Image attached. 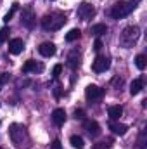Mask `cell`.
<instances>
[{
    "label": "cell",
    "mask_w": 147,
    "mask_h": 149,
    "mask_svg": "<svg viewBox=\"0 0 147 149\" xmlns=\"http://www.w3.org/2000/svg\"><path fill=\"white\" fill-rule=\"evenodd\" d=\"M9 135H10V141L17 146V148H30V142H31V139H30V134H28V130H26V127H23V125H19V123H12L10 127H9Z\"/></svg>",
    "instance_id": "cell-1"
},
{
    "label": "cell",
    "mask_w": 147,
    "mask_h": 149,
    "mask_svg": "<svg viewBox=\"0 0 147 149\" xmlns=\"http://www.w3.org/2000/svg\"><path fill=\"white\" fill-rule=\"evenodd\" d=\"M66 23V16L61 14V12H50V14H45L42 17V26L43 30L47 31H55V30H61Z\"/></svg>",
    "instance_id": "cell-2"
},
{
    "label": "cell",
    "mask_w": 147,
    "mask_h": 149,
    "mask_svg": "<svg viewBox=\"0 0 147 149\" xmlns=\"http://www.w3.org/2000/svg\"><path fill=\"white\" fill-rule=\"evenodd\" d=\"M139 37H140V28L139 26H126L123 30V33L119 35V43H121V47L130 49L137 43Z\"/></svg>",
    "instance_id": "cell-3"
},
{
    "label": "cell",
    "mask_w": 147,
    "mask_h": 149,
    "mask_svg": "<svg viewBox=\"0 0 147 149\" xmlns=\"http://www.w3.org/2000/svg\"><path fill=\"white\" fill-rule=\"evenodd\" d=\"M133 9H135V3L133 2H118L111 9V16L114 19H121V17H126L128 14H132Z\"/></svg>",
    "instance_id": "cell-4"
},
{
    "label": "cell",
    "mask_w": 147,
    "mask_h": 149,
    "mask_svg": "<svg viewBox=\"0 0 147 149\" xmlns=\"http://www.w3.org/2000/svg\"><path fill=\"white\" fill-rule=\"evenodd\" d=\"M76 14H78V17H80V19H83V21H88V19H92V17L95 16V9H94L90 3L83 2V3H80V7H78Z\"/></svg>",
    "instance_id": "cell-5"
},
{
    "label": "cell",
    "mask_w": 147,
    "mask_h": 149,
    "mask_svg": "<svg viewBox=\"0 0 147 149\" xmlns=\"http://www.w3.org/2000/svg\"><path fill=\"white\" fill-rule=\"evenodd\" d=\"M85 95H87L88 101H99V99H102V95H104V88H101V87H97V85H88V87L85 88Z\"/></svg>",
    "instance_id": "cell-6"
},
{
    "label": "cell",
    "mask_w": 147,
    "mask_h": 149,
    "mask_svg": "<svg viewBox=\"0 0 147 149\" xmlns=\"http://www.w3.org/2000/svg\"><path fill=\"white\" fill-rule=\"evenodd\" d=\"M109 57H106V56H97V59L94 61V64H92V70L95 71V73H102V71H106L107 68H109Z\"/></svg>",
    "instance_id": "cell-7"
},
{
    "label": "cell",
    "mask_w": 147,
    "mask_h": 149,
    "mask_svg": "<svg viewBox=\"0 0 147 149\" xmlns=\"http://www.w3.org/2000/svg\"><path fill=\"white\" fill-rule=\"evenodd\" d=\"M21 24L26 28H33L35 24V12L31 9H23L21 12Z\"/></svg>",
    "instance_id": "cell-8"
},
{
    "label": "cell",
    "mask_w": 147,
    "mask_h": 149,
    "mask_svg": "<svg viewBox=\"0 0 147 149\" xmlns=\"http://www.w3.org/2000/svg\"><path fill=\"white\" fill-rule=\"evenodd\" d=\"M23 50H24V42H23L21 38H12V40L9 42V52H10V54L17 56V54H21Z\"/></svg>",
    "instance_id": "cell-9"
},
{
    "label": "cell",
    "mask_w": 147,
    "mask_h": 149,
    "mask_svg": "<svg viewBox=\"0 0 147 149\" xmlns=\"http://www.w3.org/2000/svg\"><path fill=\"white\" fill-rule=\"evenodd\" d=\"M42 73L43 71V64H40L37 61H33V59H30V61H26L24 63V66H23V73Z\"/></svg>",
    "instance_id": "cell-10"
},
{
    "label": "cell",
    "mask_w": 147,
    "mask_h": 149,
    "mask_svg": "<svg viewBox=\"0 0 147 149\" xmlns=\"http://www.w3.org/2000/svg\"><path fill=\"white\" fill-rule=\"evenodd\" d=\"M38 52L43 56V57H52L55 54V45L52 42H43L40 47H38Z\"/></svg>",
    "instance_id": "cell-11"
},
{
    "label": "cell",
    "mask_w": 147,
    "mask_h": 149,
    "mask_svg": "<svg viewBox=\"0 0 147 149\" xmlns=\"http://www.w3.org/2000/svg\"><path fill=\"white\" fill-rule=\"evenodd\" d=\"M85 130L90 137H99L101 135V125L97 121H85Z\"/></svg>",
    "instance_id": "cell-12"
},
{
    "label": "cell",
    "mask_w": 147,
    "mask_h": 149,
    "mask_svg": "<svg viewBox=\"0 0 147 149\" xmlns=\"http://www.w3.org/2000/svg\"><path fill=\"white\" fill-rule=\"evenodd\" d=\"M52 121H54V125L62 127V125H64V121H66V111H64V109H61V108L54 109V113H52Z\"/></svg>",
    "instance_id": "cell-13"
},
{
    "label": "cell",
    "mask_w": 147,
    "mask_h": 149,
    "mask_svg": "<svg viewBox=\"0 0 147 149\" xmlns=\"http://www.w3.org/2000/svg\"><path fill=\"white\" fill-rule=\"evenodd\" d=\"M107 113H109V118L112 121H116V120H119L121 118V114H123V108L119 106V104H116V106H109L107 108Z\"/></svg>",
    "instance_id": "cell-14"
},
{
    "label": "cell",
    "mask_w": 147,
    "mask_h": 149,
    "mask_svg": "<svg viewBox=\"0 0 147 149\" xmlns=\"http://www.w3.org/2000/svg\"><path fill=\"white\" fill-rule=\"evenodd\" d=\"M109 128L112 130V134H116V135H125L126 130H128L126 125H123V123H114V121L109 123Z\"/></svg>",
    "instance_id": "cell-15"
},
{
    "label": "cell",
    "mask_w": 147,
    "mask_h": 149,
    "mask_svg": "<svg viewBox=\"0 0 147 149\" xmlns=\"http://www.w3.org/2000/svg\"><path fill=\"white\" fill-rule=\"evenodd\" d=\"M142 88H144V81H142L140 78H135V80L130 83V94H132V95H137L139 92H142Z\"/></svg>",
    "instance_id": "cell-16"
},
{
    "label": "cell",
    "mask_w": 147,
    "mask_h": 149,
    "mask_svg": "<svg viewBox=\"0 0 147 149\" xmlns=\"http://www.w3.org/2000/svg\"><path fill=\"white\" fill-rule=\"evenodd\" d=\"M90 33L95 35V37L106 35V33H107V26H106V24H94V26L90 28Z\"/></svg>",
    "instance_id": "cell-17"
},
{
    "label": "cell",
    "mask_w": 147,
    "mask_h": 149,
    "mask_svg": "<svg viewBox=\"0 0 147 149\" xmlns=\"http://www.w3.org/2000/svg\"><path fill=\"white\" fill-rule=\"evenodd\" d=\"M69 142H71V146H73L74 149H83L85 148V141H83L80 135H71Z\"/></svg>",
    "instance_id": "cell-18"
},
{
    "label": "cell",
    "mask_w": 147,
    "mask_h": 149,
    "mask_svg": "<svg viewBox=\"0 0 147 149\" xmlns=\"http://www.w3.org/2000/svg\"><path fill=\"white\" fill-rule=\"evenodd\" d=\"M135 66L140 70V71H144L147 66V57L144 56V54H139L137 57H135Z\"/></svg>",
    "instance_id": "cell-19"
},
{
    "label": "cell",
    "mask_w": 147,
    "mask_h": 149,
    "mask_svg": "<svg viewBox=\"0 0 147 149\" xmlns=\"http://www.w3.org/2000/svg\"><path fill=\"white\" fill-rule=\"evenodd\" d=\"M80 37H81V31L78 28H73L69 30V33H66V42H76Z\"/></svg>",
    "instance_id": "cell-20"
},
{
    "label": "cell",
    "mask_w": 147,
    "mask_h": 149,
    "mask_svg": "<svg viewBox=\"0 0 147 149\" xmlns=\"http://www.w3.org/2000/svg\"><path fill=\"white\" fill-rule=\"evenodd\" d=\"M68 66H69L71 70H76V68L80 66V57H78L76 54H71V56L68 57Z\"/></svg>",
    "instance_id": "cell-21"
},
{
    "label": "cell",
    "mask_w": 147,
    "mask_h": 149,
    "mask_svg": "<svg viewBox=\"0 0 147 149\" xmlns=\"http://www.w3.org/2000/svg\"><path fill=\"white\" fill-rule=\"evenodd\" d=\"M111 146H112V139H107V141H102V142L94 144L92 149H111Z\"/></svg>",
    "instance_id": "cell-22"
},
{
    "label": "cell",
    "mask_w": 147,
    "mask_h": 149,
    "mask_svg": "<svg viewBox=\"0 0 147 149\" xmlns=\"http://www.w3.org/2000/svg\"><path fill=\"white\" fill-rule=\"evenodd\" d=\"M17 7H19V3H17V2H14V3H12V7H10V10L3 16V21H5V23H9V19H10V17L14 16V12L17 10Z\"/></svg>",
    "instance_id": "cell-23"
},
{
    "label": "cell",
    "mask_w": 147,
    "mask_h": 149,
    "mask_svg": "<svg viewBox=\"0 0 147 149\" xmlns=\"http://www.w3.org/2000/svg\"><path fill=\"white\" fill-rule=\"evenodd\" d=\"M9 33H10V31H9V28H7V26L0 30V43L7 42V38H9Z\"/></svg>",
    "instance_id": "cell-24"
},
{
    "label": "cell",
    "mask_w": 147,
    "mask_h": 149,
    "mask_svg": "<svg viewBox=\"0 0 147 149\" xmlns=\"http://www.w3.org/2000/svg\"><path fill=\"white\" fill-rule=\"evenodd\" d=\"M61 73H62V66H61V64H55L54 70H52V76H54V78H59Z\"/></svg>",
    "instance_id": "cell-25"
},
{
    "label": "cell",
    "mask_w": 147,
    "mask_h": 149,
    "mask_svg": "<svg viewBox=\"0 0 147 149\" xmlns=\"http://www.w3.org/2000/svg\"><path fill=\"white\" fill-rule=\"evenodd\" d=\"M9 81V73H0V88H2V85H5Z\"/></svg>",
    "instance_id": "cell-26"
},
{
    "label": "cell",
    "mask_w": 147,
    "mask_h": 149,
    "mask_svg": "<svg viewBox=\"0 0 147 149\" xmlns=\"http://www.w3.org/2000/svg\"><path fill=\"white\" fill-rule=\"evenodd\" d=\"M74 118H76V120H83V118H85L83 109H76V111H74Z\"/></svg>",
    "instance_id": "cell-27"
},
{
    "label": "cell",
    "mask_w": 147,
    "mask_h": 149,
    "mask_svg": "<svg viewBox=\"0 0 147 149\" xmlns=\"http://www.w3.org/2000/svg\"><path fill=\"white\" fill-rule=\"evenodd\" d=\"M50 149H62V146H61V141H59V139H55V141L50 144Z\"/></svg>",
    "instance_id": "cell-28"
},
{
    "label": "cell",
    "mask_w": 147,
    "mask_h": 149,
    "mask_svg": "<svg viewBox=\"0 0 147 149\" xmlns=\"http://www.w3.org/2000/svg\"><path fill=\"white\" fill-rule=\"evenodd\" d=\"M102 47H104V45H102V42H101V40H95V43H94V50H95V52H99Z\"/></svg>",
    "instance_id": "cell-29"
},
{
    "label": "cell",
    "mask_w": 147,
    "mask_h": 149,
    "mask_svg": "<svg viewBox=\"0 0 147 149\" xmlns=\"http://www.w3.org/2000/svg\"><path fill=\"white\" fill-rule=\"evenodd\" d=\"M50 2H54V0H50Z\"/></svg>",
    "instance_id": "cell-30"
},
{
    "label": "cell",
    "mask_w": 147,
    "mask_h": 149,
    "mask_svg": "<svg viewBox=\"0 0 147 149\" xmlns=\"http://www.w3.org/2000/svg\"><path fill=\"white\" fill-rule=\"evenodd\" d=\"M0 149H3V148H0Z\"/></svg>",
    "instance_id": "cell-31"
}]
</instances>
